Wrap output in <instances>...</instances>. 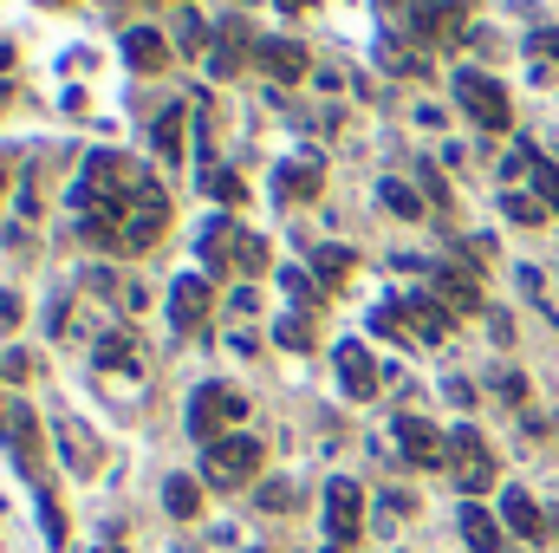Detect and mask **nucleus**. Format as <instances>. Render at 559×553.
<instances>
[{
	"instance_id": "obj_1",
	"label": "nucleus",
	"mask_w": 559,
	"mask_h": 553,
	"mask_svg": "<svg viewBox=\"0 0 559 553\" xmlns=\"http://www.w3.org/2000/svg\"><path fill=\"white\" fill-rule=\"evenodd\" d=\"M202 261H209V274H267V242L261 235H248V228H235V222H209L202 228Z\"/></svg>"
},
{
	"instance_id": "obj_2",
	"label": "nucleus",
	"mask_w": 559,
	"mask_h": 553,
	"mask_svg": "<svg viewBox=\"0 0 559 553\" xmlns=\"http://www.w3.org/2000/svg\"><path fill=\"white\" fill-rule=\"evenodd\" d=\"M241 416H248V398L228 391V385H195L189 391V436H202V443H222Z\"/></svg>"
},
{
	"instance_id": "obj_3",
	"label": "nucleus",
	"mask_w": 559,
	"mask_h": 553,
	"mask_svg": "<svg viewBox=\"0 0 559 553\" xmlns=\"http://www.w3.org/2000/svg\"><path fill=\"white\" fill-rule=\"evenodd\" d=\"M254 469H261V443L254 436H222V443H209V456H202V475H209V489H248L254 482Z\"/></svg>"
},
{
	"instance_id": "obj_4",
	"label": "nucleus",
	"mask_w": 559,
	"mask_h": 553,
	"mask_svg": "<svg viewBox=\"0 0 559 553\" xmlns=\"http://www.w3.org/2000/svg\"><path fill=\"white\" fill-rule=\"evenodd\" d=\"M455 98L468 105V118H475L481 131H508V125H514V105H508V85H501V79L455 72Z\"/></svg>"
},
{
	"instance_id": "obj_5",
	"label": "nucleus",
	"mask_w": 559,
	"mask_h": 553,
	"mask_svg": "<svg viewBox=\"0 0 559 553\" xmlns=\"http://www.w3.org/2000/svg\"><path fill=\"white\" fill-rule=\"evenodd\" d=\"M449 469H455V482H462L468 495H481V489L495 482V449L481 443V430H475V423L449 430Z\"/></svg>"
},
{
	"instance_id": "obj_6",
	"label": "nucleus",
	"mask_w": 559,
	"mask_h": 553,
	"mask_svg": "<svg viewBox=\"0 0 559 553\" xmlns=\"http://www.w3.org/2000/svg\"><path fill=\"white\" fill-rule=\"evenodd\" d=\"M391 436H397V449H404L417 469H449V436H442L429 416H397Z\"/></svg>"
},
{
	"instance_id": "obj_7",
	"label": "nucleus",
	"mask_w": 559,
	"mask_h": 553,
	"mask_svg": "<svg viewBox=\"0 0 559 553\" xmlns=\"http://www.w3.org/2000/svg\"><path fill=\"white\" fill-rule=\"evenodd\" d=\"M358 528H365V495H358V482L338 475V482L325 489V534H332V548H352Z\"/></svg>"
},
{
	"instance_id": "obj_8",
	"label": "nucleus",
	"mask_w": 559,
	"mask_h": 553,
	"mask_svg": "<svg viewBox=\"0 0 559 553\" xmlns=\"http://www.w3.org/2000/svg\"><path fill=\"white\" fill-rule=\"evenodd\" d=\"M163 222H169V202H163V189L143 176L138 202H131V222H124V248H150V242L163 235Z\"/></svg>"
},
{
	"instance_id": "obj_9",
	"label": "nucleus",
	"mask_w": 559,
	"mask_h": 553,
	"mask_svg": "<svg viewBox=\"0 0 559 553\" xmlns=\"http://www.w3.org/2000/svg\"><path fill=\"white\" fill-rule=\"evenodd\" d=\"M397 313H404V332H417V339H449V326H455V313H449L436 293H411V299H397Z\"/></svg>"
},
{
	"instance_id": "obj_10",
	"label": "nucleus",
	"mask_w": 559,
	"mask_h": 553,
	"mask_svg": "<svg viewBox=\"0 0 559 553\" xmlns=\"http://www.w3.org/2000/svg\"><path fill=\"white\" fill-rule=\"evenodd\" d=\"M169 319H176V332H202V319H209V280L202 274L176 280V293H169Z\"/></svg>"
},
{
	"instance_id": "obj_11",
	"label": "nucleus",
	"mask_w": 559,
	"mask_h": 553,
	"mask_svg": "<svg viewBox=\"0 0 559 553\" xmlns=\"http://www.w3.org/2000/svg\"><path fill=\"white\" fill-rule=\"evenodd\" d=\"M332 358H338V385H345L352 398H378V365H371V352H365V345H352V339H345Z\"/></svg>"
},
{
	"instance_id": "obj_12",
	"label": "nucleus",
	"mask_w": 559,
	"mask_h": 553,
	"mask_svg": "<svg viewBox=\"0 0 559 553\" xmlns=\"http://www.w3.org/2000/svg\"><path fill=\"white\" fill-rule=\"evenodd\" d=\"M319 183H325V163H319V156H299V163H286L274 176V196L280 202H312Z\"/></svg>"
},
{
	"instance_id": "obj_13",
	"label": "nucleus",
	"mask_w": 559,
	"mask_h": 553,
	"mask_svg": "<svg viewBox=\"0 0 559 553\" xmlns=\"http://www.w3.org/2000/svg\"><path fill=\"white\" fill-rule=\"evenodd\" d=\"M501 521H508L521 541H547V515L534 508V495H527V489H508V495H501Z\"/></svg>"
},
{
	"instance_id": "obj_14",
	"label": "nucleus",
	"mask_w": 559,
	"mask_h": 553,
	"mask_svg": "<svg viewBox=\"0 0 559 553\" xmlns=\"http://www.w3.org/2000/svg\"><path fill=\"white\" fill-rule=\"evenodd\" d=\"M462 541H468L475 553H501V521H495L488 508L468 502V508H462Z\"/></svg>"
},
{
	"instance_id": "obj_15",
	"label": "nucleus",
	"mask_w": 559,
	"mask_h": 553,
	"mask_svg": "<svg viewBox=\"0 0 559 553\" xmlns=\"http://www.w3.org/2000/svg\"><path fill=\"white\" fill-rule=\"evenodd\" d=\"M261 66H267L274 79H299V72H306V46H299V39H261Z\"/></svg>"
},
{
	"instance_id": "obj_16",
	"label": "nucleus",
	"mask_w": 559,
	"mask_h": 553,
	"mask_svg": "<svg viewBox=\"0 0 559 553\" xmlns=\"http://www.w3.org/2000/svg\"><path fill=\"white\" fill-rule=\"evenodd\" d=\"M124 59H131L138 72H163V59H169V46H163V33H150V26H138V33L124 39Z\"/></svg>"
},
{
	"instance_id": "obj_17",
	"label": "nucleus",
	"mask_w": 559,
	"mask_h": 553,
	"mask_svg": "<svg viewBox=\"0 0 559 553\" xmlns=\"http://www.w3.org/2000/svg\"><path fill=\"white\" fill-rule=\"evenodd\" d=\"M163 508H169L176 521H195V508H202V489H195L189 475H169V482H163Z\"/></svg>"
},
{
	"instance_id": "obj_18",
	"label": "nucleus",
	"mask_w": 559,
	"mask_h": 553,
	"mask_svg": "<svg viewBox=\"0 0 559 553\" xmlns=\"http://www.w3.org/2000/svg\"><path fill=\"white\" fill-rule=\"evenodd\" d=\"M352 261H358L352 248H319V255H312V268H319V280H325V286H338V280L352 274Z\"/></svg>"
},
{
	"instance_id": "obj_19",
	"label": "nucleus",
	"mask_w": 559,
	"mask_h": 553,
	"mask_svg": "<svg viewBox=\"0 0 559 553\" xmlns=\"http://www.w3.org/2000/svg\"><path fill=\"white\" fill-rule=\"evenodd\" d=\"M378 196H384V209H391V215H404V222H417V215H423L417 189H404V183H384Z\"/></svg>"
},
{
	"instance_id": "obj_20",
	"label": "nucleus",
	"mask_w": 559,
	"mask_h": 553,
	"mask_svg": "<svg viewBox=\"0 0 559 553\" xmlns=\"http://www.w3.org/2000/svg\"><path fill=\"white\" fill-rule=\"evenodd\" d=\"M176 150H182V105H176V111H163V125H156V156H169V163H176Z\"/></svg>"
},
{
	"instance_id": "obj_21",
	"label": "nucleus",
	"mask_w": 559,
	"mask_h": 553,
	"mask_svg": "<svg viewBox=\"0 0 559 553\" xmlns=\"http://www.w3.org/2000/svg\"><path fill=\"white\" fill-rule=\"evenodd\" d=\"M209 196H222L228 209H241V196H248V189H241V176H228V169H209Z\"/></svg>"
},
{
	"instance_id": "obj_22",
	"label": "nucleus",
	"mask_w": 559,
	"mask_h": 553,
	"mask_svg": "<svg viewBox=\"0 0 559 553\" xmlns=\"http://www.w3.org/2000/svg\"><path fill=\"white\" fill-rule=\"evenodd\" d=\"M534 189H540V196H547V202L559 209V169L547 163V156H540V150H534Z\"/></svg>"
},
{
	"instance_id": "obj_23",
	"label": "nucleus",
	"mask_w": 559,
	"mask_h": 553,
	"mask_svg": "<svg viewBox=\"0 0 559 553\" xmlns=\"http://www.w3.org/2000/svg\"><path fill=\"white\" fill-rule=\"evenodd\" d=\"M118 358H138V339L124 332V339H105L98 345V365H118Z\"/></svg>"
},
{
	"instance_id": "obj_24",
	"label": "nucleus",
	"mask_w": 559,
	"mask_h": 553,
	"mask_svg": "<svg viewBox=\"0 0 559 553\" xmlns=\"http://www.w3.org/2000/svg\"><path fill=\"white\" fill-rule=\"evenodd\" d=\"M501 209H508V215H514V222H540V202H534V196H508V202H501Z\"/></svg>"
},
{
	"instance_id": "obj_25",
	"label": "nucleus",
	"mask_w": 559,
	"mask_h": 553,
	"mask_svg": "<svg viewBox=\"0 0 559 553\" xmlns=\"http://www.w3.org/2000/svg\"><path fill=\"white\" fill-rule=\"evenodd\" d=\"M423 189H429V196H436V209H449V183H442V176H436V169H423Z\"/></svg>"
},
{
	"instance_id": "obj_26",
	"label": "nucleus",
	"mask_w": 559,
	"mask_h": 553,
	"mask_svg": "<svg viewBox=\"0 0 559 553\" xmlns=\"http://www.w3.org/2000/svg\"><path fill=\"white\" fill-rule=\"evenodd\" d=\"M534 52H547V59L559 66V26H547V33H534Z\"/></svg>"
},
{
	"instance_id": "obj_27",
	"label": "nucleus",
	"mask_w": 559,
	"mask_h": 553,
	"mask_svg": "<svg viewBox=\"0 0 559 553\" xmlns=\"http://www.w3.org/2000/svg\"><path fill=\"white\" fill-rule=\"evenodd\" d=\"M286 502H293V495H286V482H267V489H261V508H286Z\"/></svg>"
},
{
	"instance_id": "obj_28",
	"label": "nucleus",
	"mask_w": 559,
	"mask_h": 553,
	"mask_svg": "<svg viewBox=\"0 0 559 553\" xmlns=\"http://www.w3.org/2000/svg\"><path fill=\"white\" fill-rule=\"evenodd\" d=\"M98 553H118V548H98Z\"/></svg>"
},
{
	"instance_id": "obj_29",
	"label": "nucleus",
	"mask_w": 559,
	"mask_h": 553,
	"mask_svg": "<svg viewBox=\"0 0 559 553\" xmlns=\"http://www.w3.org/2000/svg\"><path fill=\"white\" fill-rule=\"evenodd\" d=\"M325 553H332V548H325Z\"/></svg>"
}]
</instances>
